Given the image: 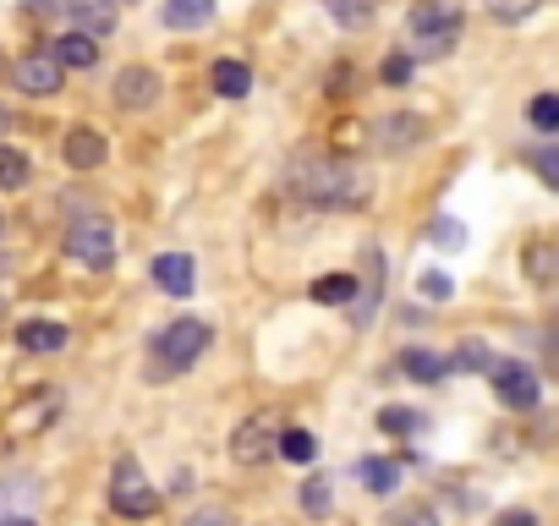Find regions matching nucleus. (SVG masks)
Masks as SVG:
<instances>
[{
  "mask_svg": "<svg viewBox=\"0 0 559 526\" xmlns=\"http://www.w3.org/2000/svg\"><path fill=\"white\" fill-rule=\"evenodd\" d=\"M286 187L313 203V208H368L373 203V176L352 159H335V154H302L292 159L286 170Z\"/></svg>",
  "mask_w": 559,
  "mask_h": 526,
  "instance_id": "obj_1",
  "label": "nucleus"
},
{
  "mask_svg": "<svg viewBox=\"0 0 559 526\" xmlns=\"http://www.w3.org/2000/svg\"><path fill=\"white\" fill-rule=\"evenodd\" d=\"M532 170L543 176V187L559 192V148H537V154H532Z\"/></svg>",
  "mask_w": 559,
  "mask_h": 526,
  "instance_id": "obj_35",
  "label": "nucleus"
},
{
  "mask_svg": "<svg viewBox=\"0 0 559 526\" xmlns=\"http://www.w3.org/2000/svg\"><path fill=\"white\" fill-rule=\"evenodd\" d=\"M324 12H330L341 28H352V34H357V28H368V23H373V0H324Z\"/></svg>",
  "mask_w": 559,
  "mask_h": 526,
  "instance_id": "obj_25",
  "label": "nucleus"
},
{
  "mask_svg": "<svg viewBox=\"0 0 559 526\" xmlns=\"http://www.w3.org/2000/svg\"><path fill=\"white\" fill-rule=\"evenodd\" d=\"M450 368H455V373H488V368H493V351H488L483 340H461L455 357H450Z\"/></svg>",
  "mask_w": 559,
  "mask_h": 526,
  "instance_id": "obj_26",
  "label": "nucleus"
},
{
  "mask_svg": "<svg viewBox=\"0 0 559 526\" xmlns=\"http://www.w3.org/2000/svg\"><path fill=\"white\" fill-rule=\"evenodd\" d=\"M390 526H439V510L433 504H401L390 515Z\"/></svg>",
  "mask_w": 559,
  "mask_h": 526,
  "instance_id": "obj_34",
  "label": "nucleus"
},
{
  "mask_svg": "<svg viewBox=\"0 0 559 526\" xmlns=\"http://www.w3.org/2000/svg\"><path fill=\"white\" fill-rule=\"evenodd\" d=\"M379 302H384V263H379V247H368V280H362L357 297H352V324L368 330L373 313H379Z\"/></svg>",
  "mask_w": 559,
  "mask_h": 526,
  "instance_id": "obj_12",
  "label": "nucleus"
},
{
  "mask_svg": "<svg viewBox=\"0 0 559 526\" xmlns=\"http://www.w3.org/2000/svg\"><path fill=\"white\" fill-rule=\"evenodd\" d=\"M526 275H532V280H554V275H559V258H554L543 241L526 247Z\"/></svg>",
  "mask_w": 559,
  "mask_h": 526,
  "instance_id": "obj_32",
  "label": "nucleus"
},
{
  "mask_svg": "<svg viewBox=\"0 0 559 526\" xmlns=\"http://www.w3.org/2000/svg\"><path fill=\"white\" fill-rule=\"evenodd\" d=\"M357 477H362L368 493L390 499V493L401 488V461H390V455H362V461H357Z\"/></svg>",
  "mask_w": 559,
  "mask_h": 526,
  "instance_id": "obj_17",
  "label": "nucleus"
},
{
  "mask_svg": "<svg viewBox=\"0 0 559 526\" xmlns=\"http://www.w3.org/2000/svg\"><path fill=\"white\" fill-rule=\"evenodd\" d=\"M154 286H159L165 297H192V286H198L192 258H187V252H159V258H154Z\"/></svg>",
  "mask_w": 559,
  "mask_h": 526,
  "instance_id": "obj_13",
  "label": "nucleus"
},
{
  "mask_svg": "<svg viewBox=\"0 0 559 526\" xmlns=\"http://www.w3.org/2000/svg\"><path fill=\"white\" fill-rule=\"evenodd\" d=\"M187 526H236V515H230V510H198Z\"/></svg>",
  "mask_w": 559,
  "mask_h": 526,
  "instance_id": "obj_37",
  "label": "nucleus"
},
{
  "mask_svg": "<svg viewBox=\"0 0 559 526\" xmlns=\"http://www.w3.org/2000/svg\"><path fill=\"white\" fill-rule=\"evenodd\" d=\"M493 526H537V515H532V510H499Z\"/></svg>",
  "mask_w": 559,
  "mask_h": 526,
  "instance_id": "obj_38",
  "label": "nucleus"
},
{
  "mask_svg": "<svg viewBox=\"0 0 559 526\" xmlns=\"http://www.w3.org/2000/svg\"><path fill=\"white\" fill-rule=\"evenodd\" d=\"M417 291H423V297H433V302H450V291H455V286H450V275H439V270H428V275L417 280Z\"/></svg>",
  "mask_w": 559,
  "mask_h": 526,
  "instance_id": "obj_36",
  "label": "nucleus"
},
{
  "mask_svg": "<svg viewBox=\"0 0 559 526\" xmlns=\"http://www.w3.org/2000/svg\"><path fill=\"white\" fill-rule=\"evenodd\" d=\"M61 252H67V263H83V270L99 275V270H110V263H116V225L99 219V214L72 219L67 236H61Z\"/></svg>",
  "mask_w": 559,
  "mask_h": 526,
  "instance_id": "obj_3",
  "label": "nucleus"
},
{
  "mask_svg": "<svg viewBox=\"0 0 559 526\" xmlns=\"http://www.w3.org/2000/svg\"><path fill=\"white\" fill-rule=\"evenodd\" d=\"M116 105L121 110H154L159 105V72L154 67H121L116 72Z\"/></svg>",
  "mask_w": 559,
  "mask_h": 526,
  "instance_id": "obj_10",
  "label": "nucleus"
},
{
  "mask_svg": "<svg viewBox=\"0 0 559 526\" xmlns=\"http://www.w3.org/2000/svg\"><path fill=\"white\" fill-rule=\"evenodd\" d=\"M0 230H7V214H0Z\"/></svg>",
  "mask_w": 559,
  "mask_h": 526,
  "instance_id": "obj_41",
  "label": "nucleus"
},
{
  "mask_svg": "<svg viewBox=\"0 0 559 526\" xmlns=\"http://www.w3.org/2000/svg\"><path fill=\"white\" fill-rule=\"evenodd\" d=\"M110 510L127 515V521H148L159 510V493H154V482L143 477V466L132 455H121L116 471H110Z\"/></svg>",
  "mask_w": 559,
  "mask_h": 526,
  "instance_id": "obj_4",
  "label": "nucleus"
},
{
  "mask_svg": "<svg viewBox=\"0 0 559 526\" xmlns=\"http://www.w3.org/2000/svg\"><path fill=\"white\" fill-rule=\"evenodd\" d=\"M214 7L219 0H165L159 7V17H165V28H203V23H214Z\"/></svg>",
  "mask_w": 559,
  "mask_h": 526,
  "instance_id": "obj_18",
  "label": "nucleus"
},
{
  "mask_svg": "<svg viewBox=\"0 0 559 526\" xmlns=\"http://www.w3.org/2000/svg\"><path fill=\"white\" fill-rule=\"evenodd\" d=\"M412 72H417V61H412L406 50H395V56H384V67H379V77H384V88H406V83H412Z\"/></svg>",
  "mask_w": 559,
  "mask_h": 526,
  "instance_id": "obj_31",
  "label": "nucleus"
},
{
  "mask_svg": "<svg viewBox=\"0 0 559 526\" xmlns=\"http://www.w3.org/2000/svg\"><path fill=\"white\" fill-rule=\"evenodd\" d=\"M526 121H532L537 132H559V94H537V99L526 105Z\"/></svg>",
  "mask_w": 559,
  "mask_h": 526,
  "instance_id": "obj_30",
  "label": "nucleus"
},
{
  "mask_svg": "<svg viewBox=\"0 0 559 526\" xmlns=\"http://www.w3.org/2000/svg\"><path fill=\"white\" fill-rule=\"evenodd\" d=\"M373 132H379L373 143H379L384 154H406V148H417V143L428 138V121H423V116H412V110H395V116H384Z\"/></svg>",
  "mask_w": 559,
  "mask_h": 526,
  "instance_id": "obj_11",
  "label": "nucleus"
},
{
  "mask_svg": "<svg viewBox=\"0 0 559 526\" xmlns=\"http://www.w3.org/2000/svg\"><path fill=\"white\" fill-rule=\"evenodd\" d=\"M12 77H17V88H23L28 99H56V94H61V83H67V72L56 67V56H50V50H28V56H17Z\"/></svg>",
  "mask_w": 559,
  "mask_h": 526,
  "instance_id": "obj_7",
  "label": "nucleus"
},
{
  "mask_svg": "<svg viewBox=\"0 0 559 526\" xmlns=\"http://www.w3.org/2000/svg\"><path fill=\"white\" fill-rule=\"evenodd\" d=\"M488 379H493L499 406H510V411H537L543 384H537V373H532L526 362H493V368H488Z\"/></svg>",
  "mask_w": 559,
  "mask_h": 526,
  "instance_id": "obj_5",
  "label": "nucleus"
},
{
  "mask_svg": "<svg viewBox=\"0 0 559 526\" xmlns=\"http://www.w3.org/2000/svg\"><path fill=\"white\" fill-rule=\"evenodd\" d=\"M428 241H433V247H444V252H455V247L466 241V225H461L455 214H439V219L428 225Z\"/></svg>",
  "mask_w": 559,
  "mask_h": 526,
  "instance_id": "obj_28",
  "label": "nucleus"
},
{
  "mask_svg": "<svg viewBox=\"0 0 559 526\" xmlns=\"http://www.w3.org/2000/svg\"><path fill=\"white\" fill-rule=\"evenodd\" d=\"M297 499H302V510H308L313 521H324V515H330V477H324V471H313V477L297 488Z\"/></svg>",
  "mask_w": 559,
  "mask_h": 526,
  "instance_id": "obj_27",
  "label": "nucleus"
},
{
  "mask_svg": "<svg viewBox=\"0 0 559 526\" xmlns=\"http://www.w3.org/2000/svg\"><path fill=\"white\" fill-rule=\"evenodd\" d=\"M313 302H324V308H352V297H357V280L352 275H324V280H313V291H308Z\"/></svg>",
  "mask_w": 559,
  "mask_h": 526,
  "instance_id": "obj_22",
  "label": "nucleus"
},
{
  "mask_svg": "<svg viewBox=\"0 0 559 526\" xmlns=\"http://www.w3.org/2000/svg\"><path fill=\"white\" fill-rule=\"evenodd\" d=\"M0 526H39V521H34V515H7Z\"/></svg>",
  "mask_w": 559,
  "mask_h": 526,
  "instance_id": "obj_39",
  "label": "nucleus"
},
{
  "mask_svg": "<svg viewBox=\"0 0 559 526\" xmlns=\"http://www.w3.org/2000/svg\"><path fill=\"white\" fill-rule=\"evenodd\" d=\"M12 127V116H7V105H0V132H7Z\"/></svg>",
  "mask_w": 559,
  "mask_h": 526,
  "instance_id": "obj_40",
  "label": "nucleus"
},
{
  "mask_svg": "<svg viewBox=\"0 0 559 526\" xmlns=\"http://www.w3.org/2000/svg\"><path fill=\"white\" fill-rule=\"evenodd\" d=\"M274 450H280V428H274L269 417L236 422V433H230V461H236V466H263Z\"/></svg>",
  "mask_w": 559,
  "mask_h": 526,
  "instance_id": "obj_8",
  "label": "nucleus"
},
{
  "mask_svg": "<svg viewBox=\"0 0 559 526\" xmlns=\"http://www.w3.org/2000/svg\"><path fill=\"white\" fill-rule=\"evenodd\" d=\"M39 12H61L72 34H88V39H105L116 28V0H45Z\"/></svg>",
  "mask_w": 559,
  "mask_h": 526,
  "instance_id": "obj_6",
  "label": "nucleus"
},
{
  "mask_svg": "<svg viewBox=\"0 0 559 526\" xmlns=\"http://www.w3.org/2000/svg\"><path fill=\"white\" fill-rule=\"evenodd\" d=\"M50 417H56V390H45V401H23L12 417V433H23L28 422H50Z\"/></svg>",
  "mask_w": 559,
  "mask_h": 526,
  "instance_id": "obj_29",
  "label": "nucleus"
},
{
  "mask_svg": "<svg viewBox=\"0 0 559 526\" xmlns=\"http://www.w3.org/2000/svg\"><path fill=\"white\" fill-rule=\"evenodd\" d=\"M209 83H214V94H219V99H241V94L252 88V72H247L241 61H214Z\"/></svg>",
  "mask_w": 559,
  "mask_h": 526,
  "instance_id": "obj_20",
  "label": "nucleus"
},
{
  "mask_svg": "<svg viewBox=\"0 0 559 526\" xmlns=\"http://www.w3.org/2000/svg\"><path fill=\"white\" fill-rule=\"evenodd\" d=\"M537 7H543V0H488V17H499V23H526Z\"/></svg>",
  "mask_w": 559,
  "mask_h": 526,
  "instance_id": "obj_33",
  "label": "nucleus"
},
{
  "mask_svg": "<svg viewBox=\"0 0 559 526\" xmlns=\"http://www.w3.org/2000/svg\"><path fill=\"white\" fill-rule=\"evenodd\" d=\"M148 373L154 379H170V373H187L203 362V351H214V330L203 319H170L154 340H148Z\"/></svg>",
  "mask_w": 559,
  "mask_h": 526,
  "instance_id": "obj_2",
  "label": "nucleus"
},
{
  "mask_svg": "<svg viewBox=\"0 0 559 526\" xmlns=\"http://www.w3.org/2000/svg\"><path fill=\"white\" fill-rule=\"evenodd\" d=\"M28 176H34V159H28L23 148H7V143H0V192H23Z\"/></svg>",
  "mask_w": 559,
  "mask_h": 526,
  "instance_id": "obj_21",
  "label": "nucleus"
},
{
  "mask_svg": "<svg viewBox=\"0 0 559 526\" xmlns=\"http://www.w3.org/2000/svg\"><path fill=\"white\" fill-rule=\"evenodd\" d=\"M423 428H428L423 411H406V406H384V411H379V433H390V439H412V433H423Z\"/></svg>",
  "mask_w": 559,
  "mask_h": 526,
  "instance_id": "obj_23",
  "label": "nucleus"
},
{
  "mask_svg": "<svg viewBox=\"0 0 559 526\" xmlns=\"http://www.w3.org/2000/svg\"><path fill=\"white\" fill-rule=\"evenodd\" d=\"M274 455H286L292 466H308L313 455H319V439L308 433V428H286V433H280V450Z\"/></svg>",
  "mask_w": 559,
  "mask_h": 526,
  "instance_id": "obj_24",
  "label": "nucleus"
},
{
  "mask_svg": "<svg viewBox=\"0 0 559 526\" xmlns=\"http://www.w3.org/2000/svg\"><path fill=\"white\" fill-rule=\"evenodd\" d=\"M61 154H67V165H72V170H99V165L110 159V143H105L94 127H72Z\"/></svg>",
  "mask_w": 559,
  "mask_h": 526,
  "instance_id": "obj_14",
  "label": "nucleus"
},
{
  "mask_svg": "<svg viewBox=\"0 0 559 526\" xmlns=\"http://www.w3.org/2000/svg\"><path fill=\"white\" fill-rule=\"evenodd\" d=\"M50 56H56L61 72H94V67H99V39H88V34H61V39L50 45Z\"/></svg>",
  "mask_w": 559,
  "mask_h": 526,
  "instance_id": "obj_15",
  "label": "nucleus"
},
{
  "mask_svg": "<svg viewBox=\"0 0 559 526\" xmlns=\"http://www.w3.org/2000/svg\"><path fill=\"white\" fill-rule=\"evenodd\" d=\"M17 346H23L28 357H56V351L67 346V330L50 324V319H28V324H17Z\"/></svg>",
  "mask_w": 559,
  "mask_h": 526,
  "instance_id": "obj_16",
  "label": "nucleus"
},
{
  "mask_svg": "<svg viewBox=\"0 0 559 526\" xmlns=\"http://www.w3.org/2000/svg\"><path fill=\"white\" fill-rule=\"evenodd\" d=\"M401 373L417 379V384H439V379L450 373V362H444L439 351H428V346H412V351L401 357Z\"/></svg>",
  "mask_w": 559,
  "mask_h": 526,
  "instance_id": "obj_19",
  "label": "nucleus"
},
{
  "mask_svg": "<svg viewBox=\"0 0 559 526\" xmlns=\"http://www.w3.org/2000/svg\"><path fill=\"white\" fill-rule=\"evenodd\" d=\"M461 0H417V7L406 12V28H412V39H423V34H461Z\"/></svg>",
  "mask_w": 559,
  "mask_h": 526,
  "instance_id": "obj_9",
  "label": "nucleus"
}]
</instances>
